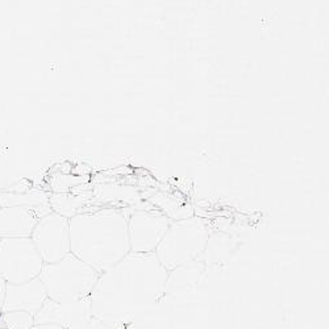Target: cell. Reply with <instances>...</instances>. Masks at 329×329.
Returning <instances> with one entry per match:
<instances>
[{"label": "cell", "instance_id": "1", "mask_svg": "<svg viewBox=\"0 0 329 329\" xmlns=\"http://www.w3.org/2000/svg\"><path fill=\"white\" fill-rule=\"evenodd\" d=\"M167 271L155 253L131 252L99 275L91 300L92 317L115 324L154 303Z\"/></svg>", "mask_w": 329, "mask_h": 329}, {"label": "cell", "instance_id": "2", "mask_svg": "<svg viewBox=\"0 0 329 329\" xmlns=\"http://www.w3.org/2000/svg\"><path fill=\"white\" fill-rule=\"evenodd\" d=\"M70 249L99 274L132 252L128 217L119 209L98 208L68 219Z\"/></svg>", "mask_w": 329, "mask_h": 329}, {"label": "cell", "instance_id": "3", "mask_svg": "<svg viewBox=\"0 0 329 329\" xmlns=\"http://www.w3.org/2000/svg\"><path fill=\"white\" fill-rule=\"evenodd\" d=\"M100 274L94 267L68 253L54 263H45L38 278L49 299L60 303H75L88 299Z\"/></svg>", "mask_w": 329, "mask_h": 329}, {"label": "cell", "instance_id": "4", "mask_svg": "<svg viewBox=\"0 0 329 329\" xmlns=\"http://www.w3.org/2000/svg\"><path fill=\"white\" fill-rule=\"evenodd\" d=\"M45 262L30 237L0 238V275L9 285L38 278Z\"/></svg>", "mask_w": 329, "mask_h": 329}, {"label": "cell", "instance_id": "5", "mask_svg": "<svg viewBox=\"0 0 329 329\" xmlns=\"http://www.w3.org/2000/svg\"><path fill=\"white\" fill-rule=\"evenodd\" d=\"M30 238L45 263L58 262L71 253L68 219L55 212L37 221Z\"/></svg>", "mask_w": 329, "mask_h": 329}, {"label": "cell", "instance_id": "6", "mask_svg": "<svg viewBox=\"0 0 329 329\" xmlns=\"http://www.w3.org/2000/svg\"><path fill=\"white\" fill-rule=\"evenodd\" d=\"M200 229L195 221L175 222L167 229L155 249V255L165 269H172L190 259L198 250Z\"/></svg>", "mask_w": 329, "mask_h": 329}, {"label": "cell", "instance_id": "7", "mask_svg": "<svg viewBox=\"0 0 329 329\" xmlns=\"http://www.w3.org/2000/svg\"><path fill=\"white\" fill-rule=\"evenodd\" d=\"M170 228L167 217L155 212H134L128 219L131 250L134 253H154Z\"/></svg>", "mask_w": 329, "mask_h": 329}, {"label": "cell", "instance_id": "8", "mask_svg": "<svg viewBox=\"0 0 329 329\" xmlns=\"http://www.w3.org/2000/svg\"><path fill=\"white\" fill-rule=\"evenodd\" d=\"M91 319L90 298L75 303H60L48 298L34 316V325L53 324L63 329H83Z\"/></svg>", "mask_w": 329, "mask_h": 329}, {"label": "cell", "instance_id": "9", "mask_svg": "<svg viewBox=\"0 0 329 329\" xmlns=\"http://www.w3.org/2000/svg\"><path fill=\"white\" fill-rule=\"evenodd\" d=\"M46 299L48 293L40 278H34L20 285L7 283L1 312L24 311L36 316Z\"/></svg>", "mask_w": 329, "mask_h": 329}, {"label": "cell", "instance_id": "10", "mask_svg": "<svg viewBox=\"0 0 329 329\" xmlns=\"http://www.w3.org/2000/svg\"><path fill=\"white\" fill-rule=\"evenodd\" d=\"M38 220L30 208L0 207V238L30 237Z\"/></svg>", "mask_w": 329, "mask_h": 329}, {"label": "cell", "instance_id": "11", "mask_svg": "<svg viewBox=\"0 0 329 329\" xmlns=\"http://www.w3.org/2000/svg\"><path fill=\"white\" fill-rule=\"evenodd\" d=\"M50 195L37 188H30L25 192H0V207H24L36 209L49 204Z\"/></svg>", "mask_w": 329, "mask_h": 329}, {"label": "cell", "instance_id": "12", "mask_svg": "<svg viewBox=\"0 0 329 329\" xmlns=\"http://www.w3.org/2000/svg\"><path fill=\"white\" fill-rule=\"evenodd\" d=\"M49 203H50L53 212L62 215V216L67 217V219H71L73 216L83 212L82 208H83V205H86L88 203V199L84 198V196L55 192L50 195Z\"/></svg>", "mask_w": 329, "mask_h": 329}, {"label": "cell", "instance_id": "13", "mask_svg": "<svg viewBox=\"0 0 329 329\" xmlns=\"http://www.w3.org/2000/svg\"><path fill=\"white\" fill-rule=\"evenodd\" d=\"M34 316L24 311L0 312V328L3 329H32Z\"/></svg>", "mask_w": 329, "mask_h": 329}, {"label": "cell", "instance_id": "14", "mask_svg": "<svg viewBox=\"0 0 329 329\" xmlns=\"http://www.w3.org/2000/svg\"><path fill=\"white\" fill-rule=\"evenodd\" d=\"M5 288H7V282L3 279V276L0 275V312H1L4 296H5Z\"/></svg>", "mask_w": 329, "mask_h": 329}]
</instances>
